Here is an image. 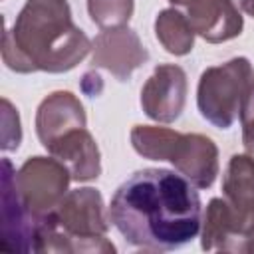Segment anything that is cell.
Here are the masks:
<instances>
[{"label": "cell", "mask_w": 254, "mask_h": 254, "mask_svg": "<svg viewBox=\"0 0 254 254\" xmlns=\"http://www.w3.org/2000/svg\"><path fill=\"white\" fill-rule=\"evenodd\" d=\"M107 214L127 244L155 252L189 244L202 224L196 187L169 169L135 171L113 192Z\"/></svg>", "instance_id": "1"}, {"label": "cell", "mask_w": 254, "mask_h": 254, "mask_svg": "<svg viewBox=\"0 0 254 254\" xmlns=\"http://www.w3.org/2000/svg\"><path fill=\"white\" fill-rule=\"evenodd\" d=\"M93 48L73 24L67 0H26L12 28L4 30L2 60L18 73H64Z\"/></svg>", "instance_id": "2"}, {"label": "cell", "mask_w": 254, "mask_h": 254, "mask_svg": "<svg viewBox=\"0 0 254 254\" xmlns=\"http://www.w3.org/2000/svg\"><path fill=\"white\" fill-rule=\"evenodd\" d=\"M109 222L99 190L91 187L67 190L60 204L40 220L34 252H115L105 236Z\"/></svg>", "instance_id": "3"}, {"label": "cell", "mask_w": 254, "mask_h": 254, "mask_svg": "<svg viewBox=\"0 0 254 254\" xmlns=\"http://www.w3.org/2000/svg\"><path fill=\"white\" fill-rule=\"evenodd\" d=\"M133 149L151 161H169L196 189H208L218 175V147L200 133H179L159 125H135Z\"/></svg>", "instance_id": "4"}, {"label": "cell", "mask_w": 254, "mask_h": 254, "mask_svg": "<svg viewBox=\"0 0 254 254\" xmlns=\"http://www.w3.org/2000/svg\"><path fill=\"white\" fill-rule=\"evenodd\" d=\"M254 81V67L248 58H232L220 65L206 67L196 87L200 115L218 129H228L240 113L242 99Z\"/></svg>", "instance_id": "5"}, {"label": "cell", "mask_w": 254, "mask_h": 254, "mask_svg": "<svg viewBox=\"0 0 254 254\" xmlns=\"http://www.w3.org/2000/svg\"><path fill=\"white\" fill-rule=\"evenodd\" d=\"M69 181L67 167L56 157H30L14 173L16 190L36 218H44L60 204Z\"/></svg>", "instance_id": "6"}, {"label": "cell", "mask_w": 254, "mask_h": 254, "mask_svg": "<svg viewBox=\"0 0 254 254\" xmlns=\"http://www.w3.org/2000/svg\"><path fill=\"white\" fill-rule=\"evenodd\" d=\"M14 165L2 159V252H34L36 232L42 218H36L22 202L16 183Z\"/></svg>", "instance_id": "7"}, {"label": "cell", "mask_w": 254, "mask_h": 254, "mask_svg": "<svg viewBox=\"0 0 254 254\" xmlns=\"http://www.w3.org/2000/svg\"><path fill=\"white\" fill-rule=\"evenodd\" d=\"M187 73L181 65L161 64L153 69L141 89V107L157 123H173L187 103Z\"/></svg>", "instance_id": "8"}, {"label": "cell", "mask_w": 254, "mask_h": 254, "mask_svg": "<svg viewBox=\"0 0 254 254\" xmlns=\"http://www.w3.org/2000/svg\"><path fill=\"white\" fill-rule=\"evenodd\" d=\"M91 52V65L109 71L119 81H127L131 73L149 60L137 32L127 26L107 28L97 34Z\"/></svg>", "instance_id": "9"}, {"label": "cell", "mask_w": 254, "mask_h": 254, "mask_svg": "<svg viewBox=\"0 0 254 254\" xmlns=\"http://www.w3.org/2000/svg\"><path fill=\"white\" fill-rule=\"evenodd\" d=\"M179 8L194 34L210 44L234 40L242 34L244 20L234 0H169Z\"/></svg>", "instance_id": "10"}, {"label": "cell", "mask_w": 254, "mask_h": 254, "mask_svg": "<svg viewBox=\"0 0 254 254\" xmlns=\"http://www.w3.org/2000/svg\"><path fill=\"white\" fill-rule=\"evenodd\" d=\"M222 198L230 206L234 216L240 242L238 252H244L248 234L254 230V157L252 155H232L224 179H222Z\"/></svg>", "instance_id": "11"}, {"label": "cell", "mask_w": 254, "mask_h": 254, "mask_svg": "<svg viewBox=\"0 0 254 254\" xmlns=\"http://www.w3.org/2000/svg\"><path fill=\"white\" fill-rule=\"evenodd\" d=\"M48 153L64 163L71 175V181L87 183L101 175V155L93 135L85 127L71 129L52 141Z\"/></svg>", "instance_id": "12"}, {"label": "cell", "mask_w": 254, "mask_h": 254, "mask_svg": "<svg viewBox=\"0 0 254 254\" xmlns=\"http://www.w3.org/2000/svg\"><path fill=\"white\" fill-rule=\"evenodd\" d=\"M85 109L71 91L50 93L36 111V133L44 147L71 129L85 127Z\"/></svg>", "instance_id": "13"}, {"label": "cell", "mask_w": 254, "mask_h": 254, "mask_svg": "<svg viewBox=\"0 0 254 254\" xmlns=\"http://www.w3.org/2000/svg\"><path fill=\"white\" fill-rule=\"evenodd\" d=\"M200 230V248L202 250H220V252H238L240 234L230 212V206L224 198H210L202 214Z\"/></svg>", "instance_id": "14"}, {"label": "cell", "mask_w": 254, "mask_h": 254, "mask_svg": "<svg viewBox=\"0 0 254 254\" xmlns=\"http://www.w3.org/2000/svg\"><path fill=\"white\" fill-rule=\"evenodd\" d=\"M155 36L173 56H187L194 46V30L179 8H165L155 18Z\"/></svg>", "instance_id": "15"}, {"label": "cell", "mask_w": 254, "mask_h": 254, "mask_svg": "<svg viewBox=\"0 0 254 254\" xmlns=\"http://www.w3.org/2000/svg\"><path fill=\"white\" fill-rule=\"evenodd\" d=\"M133 0H87L89 18L103 30L127 26L133 16Z\"/></svg>", "instance_id": "16"}, {"label": "cell", "mask_w": 254, "mask_h": 254, "mask_svg": "<svg viewBox=\"0 0 254 254\" xmlns=\"http://www.w3.org/2000/svg\"><path fill=\"white\" fill-rule=\"evenodd\" d=\"M20 141H22V129H20L18 109L6 97H2V149L14 151L18 149Z\"/></svg>", "instance_id": "17"}, {"label": "cell", "mask_w": 254, "mask_h": 254, "mask_svg": "<svg viewBox=\"0 0 254 254\" xmlns=\"http://www.w3.org/2000/svg\"><path fill=\"white\" fill-rule=\"evenodd\" d=\"M240 123H242V143L248 155L254 157V81L248 87L242 105H240Z\"/></svg>", "instance_id": "18"}, {"label": "cell", "mask_w": 254, "mask_h": 254, "mask_svg": "<svg viewBox=\"0 0 254 254\" xmlns=\"http://www.w3.org/2000/svg\"><path fill=\"white\" fill-rule=\"evenodd\" d=\"M238 2H240V8H242L248 16L254 18V0H238Z\"/></svg>", "instance_id": "19"}, {"label": "cell", "mask_w": 254, "mask_h": 254, "mask_svg": "<svg viewBox=\"0 0 254 254\" xmlns=\"http://www.w3.org/2000/svg\"><path fill=\"white\" fill-rule=\"evenodd\" d=\"M244 252H254V230L248 234L246 244H244Z\"/></svg>", "instance_id": "20"}]
</instances>
